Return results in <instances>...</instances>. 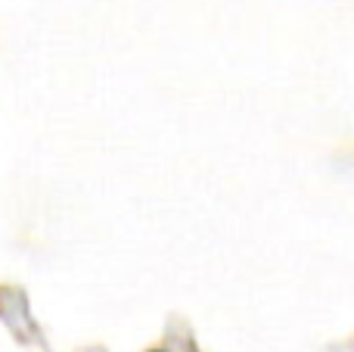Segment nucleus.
I'll return each instance as SVG.
<instances>
[{"label":"nucleus","mask_w":354,"mask_h":352,"mask_svg":"<svg viewBox=\"0 0 354 352\" xmlns=\"http://www.w3.org/2000/svg\"><path fill=\"white\" fill-rule=\"evenodd\" d=\"M153 352H162V349H153Z\"/></svg>","instance_id":"f257e3e1"}]
</instances>
